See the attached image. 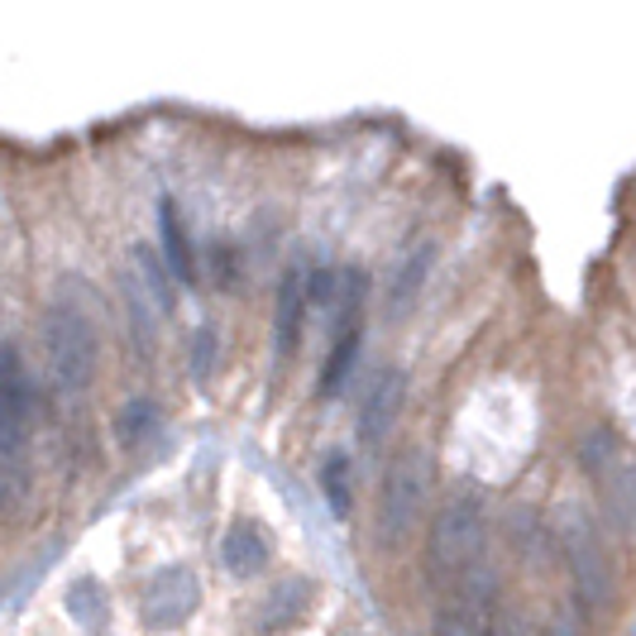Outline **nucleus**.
I'll return each mask as SVG.
<instances>
[{
    "label": "nucleus",
    "mask_w": 636,
    "mask_h": 636,
    "mask_svg": "<svg viewBox=\"0 0 636 636\" xmlns=\"http://www.w3.org/2000/svg\"><path fill=\"white\" fill-rule=\"evenodd\" d=\"M431 479H436V465L422 445H407L393 469L383 479V498H379V545L383 551H402L407 537L416 531V517H422V502L431 494Z\"/></svg>",
    "instance_id": "nucleus-1"
},
{
    "label": "nucleus",
    "mask_w": 636,
    "mask_h": 636,
    "mask_svg": "<svg viewBox=\"0 0 636 636\" xmlns=\"http://www.w3.org/2000/svg\"><path fill=\"white\" fill-rule=\"evenodd\" d=\"M29 422H34V393H29L20 350L6 344L0 359V488L14 502L24 488V445H29Z\"/></svg>",
    "instance_id": "nucleus-2"
},
{
    "label": "nucleus",
    "mask_w": 636,
    "mask_h": 636,
    "mask_svg": "<svg viewBox=\"0 0 636 636\" xmlns=\"http://www.w3.org/2000/svg\"><path fill=\"white\" fill-rule=\"evenodd\" d=\"M484 537H488V512H484V498L474 488H459L455 498L441 502L436 522H431V570L436 574H459L469 570L484 551Z\"/></svg>",
    "instance_id": "nucleus-3"
},
{
    "label": "nucleus",
    "mask_w": 636,
    "mask_h": 636,
    "mask_svg": "<svg viewBox=\"0 0 636 636\" xmlns=\"http://www.w3.org/2000/svg\"><path fill=\"white\" fill-rule=\"evenodd\" d=\"M43 354H49V373L63 393H82L96 379V330L77 307H49L43 311Z\"/></svg>",
    "instance_id": "nucleus-4"
},
{
    "label": "nucleus",
    "mask_w": 636,
    "mask_h": 636,
    "mask_svg": "<svg viewBox=\"0 0 636 636\" xmlns=\"http://www.w3.org/2000/svg\"><path fill=\"white\" fill-rule=\"evenodd\" d=\"M560 545L570 555V574H574V603L584 613H603L613 598V560L603 551L598 527L589 522L584 508H565L560 512Z\"/></svg>",
    "instance_id": "nucleus-5"
},
{
    "label": "nucleus",
    "mask_w": 636,
    "mask_h": 636,
    "mask_svg": "<svg viewBox=\"0 0 636 636\" xmlns=\"http://www.w3.org/2000/svg\"><path fill=\"white\" fill-rule=\"evenodd\" d=\"M197 603H201V584H197V574L187 570V565H168V570H158L153 574V584L144 589V623L158 627V632H168V627H182L187 617L197 613Z\"/></svg>",
    "instance_id": "nucleus-6"
},
{
    "label": "nucleus",
    "mask_w": 636,
    "mask_h": 636,
    "mask_svg": "<svg viewBox=\"0 0 636 636\" xmlns=\"http://www.w3.org/2000/svg\"><path fill=\"white\" fill-rule=\"evenodd\" d=\"M311 273L316 268H307V258H293L278 283V311H273V350H278V359L297 350L301 311H307V301H311Z\"/></svg>",
    "instance_id": "nucleus-7"
},
{
    "label": "nucleus",
    "mask_w": 636,
    "mask_h": 636,
    "mask_svg": "<svg viewBox=\"0 0 636 636\" xmlns=\"http://www.w3.org/2000/svg\"><path fill=\"white\" fill-rule=\"evenodd\" d=\"M402 398H407V373H402V369H383L379 379L369 383L364 402H359V441L379 445L388 431H393V422H398Z\"/></svg>",
    "instance_id": "nucleus-8"
},
{
    "label": "nucleus",
    "mask_w": 636,
    "mask_h": 636,
    "mask_svg": "<svg viewBox=\"0 0 636 636\" xmlns=\"http://www.w3.org/2000/svg\"><path fill=\"white\" fill-rule=\"evenodd\" d=\"M359 307H364V273L354 268V293L344 297V326L336 330V344L326 354V369H321V398H336L344 373L354 364V350H359Z\"/></svg>",
    "instance_id": "nucleus-9"
},
{
    "label": "nucleus",
    "mask_w": 636,
    "mask_h": 636,
    "mask_svg": "<svg viewBox=\"0 0 636 636\" xmlns=\"http://www.w3.org/2000/svg\"><path fill=\"white\" fill-rule=\"evenodd\" d=\"M268 555H273V537L258 522H230L225 527V537H221V565L230 574H240V580H254L258 570L268 565Z\"/></svg>",
    "instance_id": "nucleus-10"
},
{
    "label": "nucleus",
    "mask_w": 636,
    "mask_h": 636,
    "mask_svg": "<svg viewBox=\"0 0 636 636\" xmlns=\"http://www.w3.org/2000/svg\"><path fill=\"white\" fill-rule=\"evenodd\" d=\"M431 258H436V244H416V250L402 254V264L388 278V321H407L412 307L422 301V287L431 278Z\"/></svg>",
    "instance_id": "nucleus-11"
},
{
    "label": "nucleus",
    "mask_w": 636,
    "mask_h": 636,
    "mask_svg": "<svg viewBox=\"0 0 636 636\" xmlns=\"http://www.w3.org/2000/svg\"><path fill=\"white\" fill-rule=\"evenodd\" d=\"M311 594H316V584L301 580V574H293V580H278V584L268 589V598L258 603V632L273 636V632L297 627L301 617H307V608H311Z\"/></svg>",
    "instance_id": "nucleus-12"
},
{
    "label": "nucleus",
    "mask_w": 636,
    "mask_h": 636,
    "mask_svg": "<svg viewBox=\"0 0 636 636\" xmlns=\"http://www.w3.org/2000/svg\"><path fill=\"white\" fill-rule=\"evenodd\" d=\"M125 307H129V321H135V340H139V350H149L153 344V293H149V283H144V273L139 268H125Z\"/></svg>",
    "instance_id": "nucleus-13"
},
{
    "label": "nucleus",
    "mask_w": 636,
    "mask_h": 636,
    "mask_svg": "<svg viewBox=\"0 0 636 636\" xmlns=\"http://www.w3.org/2000/svg\"><path fill=\"white\" fill-rule=\"evenodd\" d=\"M158 235H163V258L172 268V278H192V250H187V235H182V221H178V206L163 197L158 201Z\"/></svg>",
    "instance_id": "nucleus-14"
},
{
    "label": "nucleus",
    "mask_w": 636,
    "mask_h": 636,
    "mask_svg": "<svg viewBox=\"0 0 636 636\" xmlns=\"http://www.w3.org/2000/svg\"><path fill=\"white\" fill-rule=\"evenodd\" d=\"M67 613L82 632H100L106 627V589L96 580H77L67 589Z\"/></svg>",
    "instance_id": "nucleus-15"
},
{
    "label": "nucleus",
    "mask_w": 636,
    "mask_h": 636,
    "mask_svg": "<svg viewBox=\"0 0 636 636\" xmlns=\"http://www.w3.org/2000/svg\"><path fill=\"white\" fill-rule=\"evenodd\" d=\"M135 264H139V273H144V283H149V293H153V301H158V311H172V283H168V264L158 258L149 244H135Z\"/></svg>",
    "instance_id": "nucleus-16"
},
{
    "label": "nucleus",
    "mask_w": 636,
    "mask_h": 636,
    "mask_svg": "<svg viewBox=\"0 0 636 636\" xmlns=\"http://www.w3.org/2000/svg\"><path fill=\"white\" fill-rule=\"evenodd\" d=\"M153 422H158V407L149 398H135V402H125V407H120V416H115V436H120L125 445H135L139 436H149Z\"/></svg>",
    "instance_id": "nucleus-17"
},
{
    "label": "nucleus",
    "mask_w": 636,
    "mask_h": 636,
    "mask_svg": "<svg viewBox=\"0 0 636 636\" xmlns=\"http://www.w3.org/2000/svg\"><path fill=\"white\" fill-rule=\"evenodd\" d=\"M321 488H326L330 512H344V508H350V459H344L340 451L326 459V469H321Z\"/></svg>",
    "instance_id": "nucleus-18"
},
{
    "label": "nucleus",
    "mask_w": 636,
    "mask_h": 636,
    "mask_svg": "<svg viewBox=\"0 0 636 636\" xmlns=\"http://www.w3.org/2000/svg\"><path fill=\"white\" fill-rule=\"evenodd\" d=\"M187 364H192V379L206 383L211 364H215V326H197L192 330V350H187Z\"/></svg>",
    "instance_id": "nucleus-19"
},
{
    "label": "nucleus",
    "mask_w": 636,
    "mask_h": 636,
    "mask_svg": "<svg viewBox=\"0 0 636 636\" xmlns=\"http://www.w3.org/2000/svg\"><path fill=\"white\" fill-rule=\"evenodd\" d=\"M617 508H623V522L636 537V459L623 465V474H617Z\"/></svg>",
    "instance_id": "nucleus-20"
},
{
    "label": "nucleus",
    "mask_w": 636,
    "mask_h": 636,
    "mask_svg": "<svg viewBox=\"0 0 636 636\" xmlns=\"http://www.w3.org/2000/svg\"><path fill=\"white\" fill-rule=\"evenodd\" d=\"M551 636H584V608L580 603H565L551 623Z\"/></svg>",
    "instance_id": "nucleus-21"
},
{
    "label": "nucleus",
    "mask_w": 636,
    "mask_h": 636,
    "mask_svg": "<svg viewBox=\"0 0 636 636\" xmlns=\"http://www.w3.org/2000/svg\"><path fill=\"white\" fill-rule=\"evenodd\" d=\"M354 636H364V632H354Z\"/></svg>",
    "instance_id": "nucleus-22"
}]
</instances>
